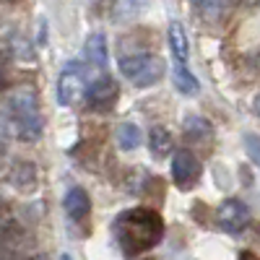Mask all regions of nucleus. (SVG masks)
Wrapping results in <instances>:
<instances>
[{
	"label": "nucleus",
	"instance_id": "f257e3e1",
	"mask_svg": "<svg viewBox=\"0 0 260 260\" xmlns=\"http://www.w3.org/2000/svg\"><path fill=\"white\" fill-rule=\"evenodd\" d=\"M117 245L127 257H136L151 247H156L164 237V221L151 208H130L115 219Z\"/></svg>",
	"mask_w": 260,
	"mask_h": 260
},
{
	"label": "nucleus",
	"instance_id": "f03ea898",
	"mask_svg": "<svg viewBox=\"0 0 260 260\" xmlns=\"http://www.w3.org/2000/svg\"><path fill=\"white\" fill-rule=\"evenodd\" d=\"M8 120L11 130L18 141L34 143L42 136V115H39V99L31 89H16L8 96Z\"/></svg>",
	"mask_w": 260,
	"mask_h": 260
},
{
	"label": "nucleus",
	"instance_id": "7ed1b4c3",
	"mask_svg": "<svg viewBox=\"0 0 260 260\" xmlns=\"http://www.w3.org/2000/svg\"><path fill=\"white\" fill-rule=\"evenodd\" d=\"M120 71L122 76L138 86V89H146V86H154L161 81L164 76V60L154 52H133V55H122L120 57Z\"/></svg>",
	"mask_w": 260,
	"mask_h": 260
},
{
	"label": "nucleus",
	"instance_id": "20e7f679",
	"mask_svg": "<svg viewBox=\"0 0 260 260\" xmlns=\"http://www.w3.org/2000/svg\"><path fill=\"white\" fill-rule=\"evenodd\" d=\"M86 94V78L78 62H68L57 78V102L62 107H76Z\"/></svg>",
	"mask_w": 260,
	"mask_h": 260
},
{
	"label": "nucleus",
	"instance_id": "39448f33",
	"mask_svg": "<svg viewBox=\"0 0 260 260\" xmlns=\"http://www.w3.org/2000/svg\"><path fill=\"white\" fill-rule=\"evenodd\" d=\"M83 96H86L89 110H94V112H110L115 107V102H117V96H120V89H117V83L110 76L102 73V78H96L91 86H86Z\"/></svg>",
	"mask_w": 260,
	"mask_h": 260
},
{
	"label": "nucleus",
	"instance_id": "423d86ee",
	"mask_svg": "<svg viewBox=\"0 0 260 260\" xmlns=\"http://www.w3.org/2000/svg\"><path fill=\"white\" fill-rule=\"evenodd\" d=\"M172 180L180 190H190L201 180V161L195 159L192 151L187 148L175 151V156H172Z\"/></svg>",
	"mask_w": 260,
	"mask_h": 260
},
{
	"label": "nucleus",
	"instance_id": "0eeeda50",
	"mask_svg": "<svg viewBox=\"0 0 260 260\" xmlns=\"http://www.w3.org/2000/svg\"><path fill=\"white\" fill-rule=\"evenodd\" d=\"M216 224H219L226 234H240L247 229L250 224V208L247 203L237 201V198H229L219 206V211H216Z\"/></svg>",
	"mask_w": 260,
	"mask_h": 260
},
{
	"label": "nucleus",
	"instance_id": "6e6552de",
	"mask_svg": "<svg viewBox=\"0 0 260 260\" xmlns=\"http://www.w3.org/2000/svg\"><path fill=\"white\" fill-rule=\"evenodd\" d=\"M24 240V224L13 208L0 206V247H16Z\"/></svg>",
	"mask_w": 260,
	"mask_h": 260
},
{
	"label": "nucleus",
	"instance_id": "1a4fd4ad",
	"mask_svg": "<svg viewBox=\"0 0 260 260\" xmlns=\"http://www.w3.org/2000/svg\"><path fill=\"white\" fill-rule=\"evenodd\" d=\"M65 213L71 216L73 221H83L86 216L91 213V201H89V192H86L83 187H71L68 192H65Z\"/></svg>",
	"mask_w": 260,
	"mask_h": 260
},
{
	"label": "nucleus",
	"instance_id": "9d476101",
	"mask_svg": "<svg viewBox=\"0 0 260 260\" xmlns=\"http://www.w3.org/2000/svg\"><path fill=\"white\" fill-rule=\"evenodd\" d=\"M169 50H172V60L175 68H190L187 57H190V47H187V34L182 29V24H169Z\"/></svg>",
	"mask_w": 260,
	"mask_h": 260
},
{
	"label": "nucleus",
	"instance_id": "9b49d317",
	"mask_svg": "<svg viewBox=\"0 0 260 260\" xmlns=\"http://www.w3.org/2000/svg\"><path fill=\"white\" fill-rule=\"evenodd\" d=\"M172 146H175V141H172V133H169L167 127L156 125V127L148 130V148H151V154H154L156 159L167 156L169 151H172Z\"/></svg>",
	"mask_w": 260,
	"mask_h": 260
},
{
	"label": "nucleus",
	"instance_id": "f8f14e48",
	"mask_svg": "<svg viewBox=\"0 0 260 260\" xmlns=\"http://www.w3.org/2000/svg\"><path fill=\"white\" fill-rule=\"evenodd\" d=\"M11 182L24 192L31 190L37 185V167L29 164V161H16L13 169H11Z\"/></svg>",
	"mask_w": 260,
	"mask_h": 260
},
{
	"label": "nucleus",
	"instance_id": "ddd939ff",
	"mask_svg": "<svg viewBox=\"0 0 260 260\" xmlns=\"http://www.w3.org/2000/svg\"><path fill=\"white\" fill-rule=\"evenodd\" d=\"M213 136V127L206 117H198V115H192L185 120V138L187 141H195V143H206L208 138Z\"/></svg>",
	"mask_w": 260,
	"mask_h": 260
},
{
	"label": "nucleus",
	"instance_id": "4468645a",
	"mask_svg": "<svg viewBox=\"0 0 260 260\" xmlns=\"http://www.w3.org/2000/svg\"><path fill=\"white\" fill-rule=\"evenodd\" d=\"M86 57H89L91 65L104 73L107 71V42H104V34H96L89 39V47H86Z\"/></svg>",
	"mask_w": 260,
	"mask_h": 260
},
{
	"label": "nucleus",
	"instance_id": "2eb2a0df",
	"mask_svg": "<svg viewBox=\"0 0 260 260\" xmlns=\"http://www.w3.org/2000/svg\"><path fill=\"white\" fill-rule=\"evenodd\" d=\"M117 146L122 151H133L141 146V127L133 125V122H122L117 127Z\"/></svg>",
	"mask_w": 260,
	"mask_h": 260
},
{
	"label": "nucleus",
	"instance_id": "dca6fc26",
	"mask_svg": "<svg viewBox=\"0 0 260 260\" xmlns=\"http://www.w3.org/2000/svg\"><path fill=\"white\" fill-rule=\"evenodd\" d=\"M192 6H195V13L206 21H216L221 16V8H224L221 0H192Z\"/></svg>",
	"mask_w": 260,
	"mask_h": 260
},
{
	"label": "nucleus",
	"instance_id": "f3484780",
	"mask_svg": "<svg viewBox=\"0 0 260 260\" xmlns=\"http://www.w3.org/2000/svg\"><path fill=\"white\" fill-rule=\"evenodd\" d=\"M11 133H13V130H11V120H8V112H3V110H0V148L6 146V141L11 138Z\"/></svg>",
	"mask_w": 260,
	"mask_h": 260
},
{
	"label": "nucleus",
	"instance_id": "a211bd4d",
	"mask_svg": "<svg viewBox=\"0 0 260 260\" xmlns=\"http://www.w3.org/2000/svg\"><path fill=\"white\" fill-rule=\"evenodd\" d=\"M240 260H255V255H252V252H242Z\"/></svg>",
	"mask_w": 260,
	"mask_h": 260
},
{
	"label": "nucleus",
	"instance_id": "6ab92c4d",
	"mask_svg": "<svg viewBox=\"0 0 260 260\" xmlns=\"http://www.w3.org/2000/svg\"><path fill=\"white\" fill-rule=\"evenodd\" d=\"M26 260H47V255H31V257H26Z\"/></svg>",
	"mask_w": 260,
	"mask_h": 260
},
{
	"label": "nucleus",
	"instance_id": "aec40b11",
	"mask_svg": "<svg viewBox=\"0 0 260 260\" xmlns=\"http://www.w3.org/2000/svg\"><path fill=\"white\" fill-rule=\"evenodd\" d=\"M60 260H71V255H60Z\"/></svg>",
	"mask_w": 260,
	"mask_h": 260
},
{
	"label": "nucleus",
	"instance_id": "412c9836",
	"mask_svg": "<svg viewBox=\"0 0 260 260\" xmlns=\"http://www.w3.org/2000/svg\"><path fill=\"white\" fill-rule=\"evenodd\" d=\"M143 260H154V257H143Z\"/></svg>",
	"mask_w": 260,
	"mask_h": 260
}]
</instances>
